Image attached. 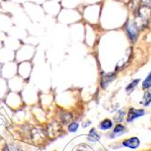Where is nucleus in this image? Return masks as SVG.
I'll use <instances>...</instances> for the list:
<instances>
[{
	"instance_id": "nucleus-9",
	"label": "nucleus",
	"mask_w": 151,
	"mask_h": 151,
	"mask_svg": "<svg viewBox=\"0 0 151 151\" xmlns=\"http://www.w3.org/2000/svg\"><path fill=\"white\" fill-rule=\"evenodd\" d=\"M151 88V72L148 74L147 78L143 82V88L146 89V88Z\"/></svg>"
},
{
	"instance_id": "nucleus-12",
	"label": "nucleus",
	"mask_w": 151,
	"mask_h": 151,
	"mask_svg": "<svg viewBox=\"0 0 151 151\" xmlns=\"http://www.w3.org/2000/svg\"><path fill=\"white\" fill-rule=\"evenodd\" d=\"M143 104L145 106H147L150 102H151V94L149 92H147L144 96V98H143Z\"/></svg>"
},
{
	"instance_id": "nucleus-11",
	"label": "nucleus",
	"mask_w": 151,
	"mask_h": 151,
	"mask_svg": "<svg viewBox=\"0 0 151 151\" xmlns=\"http://www.w3.org/2000/svg\"><path fill=\"white\" fill-rule=\"evenodd\" d=\"M72 116L69 114V113H65V114H62L61 116V120L63 122V124H67L69 122V120L71 119Z\"/></svg>"
},
{
	"instance_id": "nucleus-3",
	"label": "nucleus",
	"mask_w": 151,
	"mask_h": 151,
	"mask_svg": "<svg viewBox=\"0 0 151 151\" xmlns=\"http://www.w3.org/2000/svg\"><path fill=\"white\" fill-rule=\"evenodd\" d=\"M115 74L114 73H107V74H103L101 78V87L103 88H106L109 83H111L115 79Z\"/></svg>"
},
{
	"instance_id": "nucleus-8",
	"label": "nucleus",
	"mask_w": 151,
	"mask_h": 151,
	"mask_svg": "<svg viewBox=\"0 0 151 151\" xmlns=\"http://www.w3.org/2000/svg\"><path fill=\"white\" fill-rule=\"evenodd\" d=\"M78 127H79V124L77 121H75V122H71L69 124L68 129V131L71 133H76L78 130Z\"/></svg>"
},
{
	"instance_id": "nucleus-4",
	"label": "nucleus",
	"mask_w": 151,
	"mask_h": 151,
	"mask_svg": "<svg viewBox=\"0 0 151 151\" xmlns=\"http://www.w3.org/2000/svg\"><path fill=\"white\" fill-rule=\"evenodd\" d=\"M144 113H145V111L142 110V109H132L129 110V112L127 114V121L128 122H131L134 119H136L137 117L143 116Z\"/></svg>"
},
{
	"instance_id": "nucleus-15",
	"label": "nucleus",
	"mask_w": 151,
	"mask_h": 151,
	"mask_svg": "<svg viewBox=\"0 0 151 151\" xmlns=\"http://www.w3.org/2000/svg\"><path fill=\"white\" fill-rule=\"evenodd\" d=\"M141 1H142V3H143L145 6L151 7V0H141Z\"/></svg>"
},
{
	"instance_id": "nucleus-5",
	"label": "nucleus",
	"mask_w": 151,
	"mask_h": 151,
	"mask_svg": "<svg viewBox=\"0 0 151 151\" xmlns=\"http://www.w3.org/2000/svg\"><path fill=\"white\" fill-rule=\"evenodd\" d=\"M140 144V141L137 137H131L128 138L123 142V145L125 147H127L129 148H137Z\"/></svg>"
},
{
	"instance_id": "nucleus-7",
	"label": "nucleus",
	"mask_w": 151,
	"mask_h": 151,
	"mask_svg": "<svg viewBox=\"0 0 151 151\" xmlns=\"http://www.w3.org/2000/svg\"><path fill=\"white\" fill-rule=\"evenodd\" d=\"M112 125L113 123L110 119H105L99 124V128L101 130H109L112 127Z\"/></svg>"
},
{
	"instance_id": "nucleus-10",
	"label": "nucleus",
	"mask_w": 151,
	"mask_h": 151,
	"mask_svg": "<svg viewBox=\"0 0 151 151\" xmlns=\"http://www.w3.org/2000/svg\"><path fill=\"white\" fill-rule=\"evenodd\" d=\"M124 130H125V127L124 126H122V125H120V124H118V125H116V127L114 128V134H116V135H120V134H122L123 132H124Z\"/></svg>"
},
{
	"instance_id": "nucleus-13",
	"label": "nucleus",
	"mask_w": 151,
	"mask_h": 151,
	"mask_svg": "<svg viewBox=\"0 0 151 151\" xmlns=\"http://www.w3.org/2000/svg\"><path fill=\"white\" fill-rule=\"evenodd\" d=\"M138 82H139V80H138V79H136V80H134L132 83L129 84V86L127 88V91L128 93H130V91H131V90H133V89L135 88V87H136L137 84Z\"/></svg>"
},
{
	"instance_id": "nucleus-16",
	"label": "nucleus",
	"mask_w": 151,
	"mask_h": 151,
	"mask_svg": "<svg viewBox=\"0 0 151 151\" xmlns=\"http://www.w3.org/2000/svg\"><path fill=\"white\" fill-rule=\"evenodd\" d=\"M3 151H10V149H9V147H8V146H7V145H6V146L4 147Z\"/></svg>"
},
{
	"instance_id": "nucleus-6",
	"label": "nucleus",
	"mask_w": 151,
	"mask_h": 151,
	"mask_svg": "<svg viewBox=\"0 0 151 151\" xmlns=\"http://www.w3.org/2000/svg\"><path fill=\"white\" fill-rule=\"evenodd\" d=\"M100 138L99 135L96 133V129L95 128H92L91 130L89 131V134H88V140L91 143H96L99 141V139Z\"/></svg>"
},
{
	"instance_id": "nucleus-2",
	"label": "nucleus",
	"mask_w": 151,
	"mask_h": 151,
	"mask_svg": "<svg viewBox=\"0 0 151 151\" xmlns=\"http://www.w3.org/2000/svg\"><path fill=\"white\" fill-rule=\"evenodd\" d=\"M127 33H128L129 37H130V38L132 40H135L140 29L137 27V25L136 24L135 21L131 20V21H129L127 26Z\"/></svg>"
},
{
	"instance_id": "nucleus-14",
	"label": "nucleus",
	"mask_w": 151,
	"mask_h": 151,
	"mask_svg": "<svg viewBox=\"0 0 151 151\" xmlns=\"http://www.w3.org/2000/svg\"><path fill=\"white\" fill-rule=\"evenodd\" d=\"M123 116H124V111H122V110L118 111L117 114H116V116H115V120H116V122H119V121H121V119H122V117H123Z\"/></svg>"
},
{
	"instance_id": "nucleus-1",
	"label": "nucleus",
	"mask_w": 151,
	"mask_h": 151,
	"mask_svg": "<svg viewBox=\"0 0 151 151\" xmlns=\"http://www.w3.org/2000/svg\"><path fill=\"white\" fill-rule=\"evenodd\" d=\"M150 17H151V7L142 5L138 8L137 17L134 21L139 27V29H141V27H144L146 25H147Z\"/></svg>"
}]
</instances>
